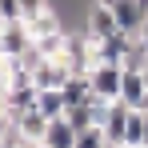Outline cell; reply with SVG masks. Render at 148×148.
I'll return each mask as SVG.
<instances>
[{"mask_svg":"<svg viewBox=\"0 0 148 148\" xmlns=\"http://www.w3.org/2000/svg\"><path fill=\"white\" fill-rule=\"evenodd\" d=\"M140 112H148V96H144V104H140Z\"/></svg>","mask_w":148,"mask_h":148,"instance_id":"21","label":"cell"},{"mask_svg":"<svg viewBox=\"0 0 148 148\" xmlns=\"http://www.w3.org/2000/svg\"><path fill=\"white\" fill-rule=\"evenodd\" d=\"M36 44L32 28L20 20V24H4V36H0V56H24L28 48Z\"/></svg>","mask_w":148,"mask_h":148,"instance_id":"7","label":"cell"},{"mask_svg":"<svg viewBox=\"0 0 148 148\" xmlns=\"http://www.w3.org/2000/svg\"><path fill=\"white\" fill-rule=\"evenodd\" d=\"M68 80H72V72H68L60 60H44V64L32 72V84H36L40 92H64Z\"/></svg>","mask_w":148,"mask_h":148,"instance_id":"6","label":"cell"},{"mask_svg":"<svg viewBox=\"0 0 148 148\" xmlns=\"http://www.w3.org/2000/svg\"><path fill=\"white\" fill-rule=\"evenodd\" d=\"M92 96H96V92H92V76H72V80L64 84V100H68V108H80V104H88Z\"/></svg>","mask_w":148,"mask_h":148,"instance_id":"13","label":"cell"},{"mask_svg":"<svg viewBox=\"0 0 148 148\" xmlns=\"http://www.w3.org/2000/svg\"><path fill=\"white\" fill-rule=\"evenodd\" d=\"M24 20V4L20 0H0V24H20Z\"/></svg>","mask_w":148,"mask_h":148,"instance_id":"18","label":"cell"},{"mask_svg":"<svg viewBox=\"0 0 148 148\" xmlns=\"http://www.w3.org/2000/svg\"><path fill=\"white\" fill-rule=\"evenodd\" d=\"M16 124H20V132H24V140H28V144H40L52 120L44 116V112H40V108H32V112H24V116H20Z\"/></svg>","mask_w":148,"mask_h":148,"instance_id":"10","label":"cell"},{"mask_svg":"<svg viewBox=\"0 0 148 148\" xmlns=\"http://www.w3.org/2000/svg\"><path fill=\"white\" fill-rule=\"evenodd\" d=\"M60 64L72 76H88L96 68V52H92V36L88 32H68V44H64V56Z\"/></svg>","mask_w":148,"mask_h":148,"instance_id":"1","label":"cell"},{"mask_svg":"<svg viewBox=\"0 0 148 148\" xmlns=\"http://www.w3.org/2000/svg\"><path fill=\"white\" fill-rule=\"evenodd\" d=\"M84 32H88L92 40H108V36L120 32V20H116V12H112L108 0H92V4L84 8Z\"/></svg>","mask_w":148,"mask_h":148,"instance_id":"2","label":"cell"},{"mask_svg":"<svg viewBox=\"0 0 148 148\" xmlns=\"http://www.w3.org/2000/svg\"><path fill=\"white\" fill-rule=\"evenodd\" d=\"M0 72H4V92L32 84V68L24 64V56H0Z\"/></svg>","mask_w":148,"mask_h":148,"instance_id":"8","label":"cell"},{"mask_svg":"<svg viewBox=\"0 0 148 148\" xmlns=\"http://www.w3.org/2000/svg\"><path fill=\"white\" fill-rule=\"evenodd\" d=\"M76 136H80V132L68 124V116H60V120L48 124V132H44L40 144H48V148H76Z\"/></svg>","mask_w":148,"mask_h":148,"instance_id":"9","label":"cell"},{"mask_svg":"<svg viewBox=\"0 0 148 148\" xmlns=\"http://www.w3.org/2000/svg\"><path fill=\"white\" fill-rule=\"evenodd\" d=\"M112 4V12H116V20L128 36H140V28L148 20V0H108Z\"/></svg>","mask_w":148,"mask_h":148,"instance_id":"4","label":"cell"},{"mask_svg":"<svg viewBox=\"0 0 148 148\" xmlns=\"http://www.w3.org/2000/svg\"><path fill=\"white\" fill-rule=\"evenodd\" d=\"M36 100H40V88H36V84L4 92V112H0V120H20L24 112H32V108H36Z\"/></svg>","mask_w":148,"mask_h":148,"instance_id":"5","label":"cell"},{"mask_svg":"<svg viewBox=\"0 0 148 148\" xmlns=\"http://www.w3.org/2000/svg\"><path fill=\"white\" fill-rule=\"evenodd\" d=\"M144 136H148V116L140 108H132L128 112V124H124V148H140Z\"/></svg>","mask_w":148,"mask_h":148,"instance_id":"12","label":"cell"},{"mask_svg":"<svg viewBox=\"0 0 148 148\" xmlns=\"http://www.w3.org/2000/svg\"><path fill=\"white\" fill-rule=\"evenodd\" d=\"M36 108H40V112H44L48 120H60V116L68 112V100H64V92H40Z\"/></svg>","mask_w":148,"mask_h":148,"instance_id":"14","label":"cell"},{"mask_svg":"<svg viewBox=\"0 0 148 148\" xmlns=\"http://www.w3.org/2000/svg\"><path fill=\"white\" fill-rule=\"evenodd\" d=\"M76 148H112V144H108L104 128H84V132L76 136Z\"/></svg>","mask_w":148,"mask_h":148,"instance_id":"17","label":"cell"},{"mask_svg":"<svg viewBox=\"0 0 148 148\" xmlns=\"http://www.w3.org/2000/svg\"><path fill=\"white\" fill-rule=\"evenodd\" d=\"M88 76H92V92L100 100H120V88H124V68L120 64H96Z\"/></svg>","mask_w":148,"mask_h":148,"instance_id":"3","label":"cell"},{"mask_svg":"<svg viewBox=\"0 0 148 148\" xmlns=\"http://www.w3.org/2000/svg\"><path fill=\"white\" fill-rule=\"evenodd\" d=\"M12 148H32V144H12Z\"/></svg>","mask_w":148,"mask_h":148,"instance_id":"22","label":"cell"},{"mask_svg":"<svg viewBox=\"0 0 148 148\" xmlns=\"http://www.w3.org/2000/svg\"><path fill=\"white\" fill-rule=\"evenodd\" d=\"M136 40H140V44L148 48V20H144V28H140V36H136Z\"/></svg>","mask_w":148,"mask_h":148,"instance_id":"20","label":"cell"},{"mask_svg":"<svg viewBox=\"0 0 148 148\" xmlns=\"http://www.w3.org/2000/svg\"><path fill=\"white\" fill-rule=\"evenodd\" d=\"M140 76H144V80H148V64H144V72H140Z\"/></svg>","mask_w":148,"mask_h":148,"instance_id":"23","label":"cell"},{"mask_svg":"<svg viewBox=\"0 0 148 148\" xmlns=\"http://www.w3.org/2000/svg\"><path fill=\"white\" fill-rule=\"evenodd\" d=\"M144 64H148V48L140 40H132V48L124 56V72H144Z\"/></svg>","mask_w":148,"mask_h":148,"instance_id":"15","label":"cell"},{"mask_svg":"<svg viewBox=\"0 0 148 148\" xmlns=\"http://www.w3.org/2000/svg\"><path fill=\"white\" fill-rule=\"evenodd\" d=\"M64 116H68V124H72L76 132H84V128H96V120H92V108H88V104H80V108H68Z\"/></svg>","mask_w":148,"mask_h":148,"instance_id":"16","label":"cell"},{"mask_svg":"<svg viewBox=\"0 0 148 148\" xmlns=\"http://www.w3.org/2000/svg\"><path fill=\"white\" fill-rule=\"evenodd\" d=\"M32 148H48V144H32Z\"/></svg>","mask_w":148,"mask_h":148,"instance_id":"24","label":"cell"},{"mask_svg":"<svg viewBox=\"0 0 148 148\" xmlns=\"http://www.w3.org/2000/svg\"><path fill=\"white\" fill-rule=\"evenodd\" d=\"M148 96V80L140 72H124V88H120V100L128 104V108H140Z\"/></svg>","mask_w":148,"mask_h":148,"instance_id":"11","label":"cell"},{"mask_svg":"<svg viewBox=\"0 0 148 148\" xmlns=\"http://www.w3.org/2000/svg\"><path fill=\"white\" fill-rule=\"evenodd\" d=\"M120 148H124V144H120Z\"/></svg>","mask_w":148,"mask_h":148,"instance_id":"25","label":"cell"},{"mask_svg":"<svg viewBox=\"0 0 148 148\" xmlns=\"http://www.w3.org/2000/svg\"><path fill=\"white\" fill-rule=\"evenodd\" d=\"M24 4V20H36L40 12H52V0H20Z\"/></svg>","mask_w":148,"mask_h":148,"instance_id":"19","label":"cell"}]
</instances>
